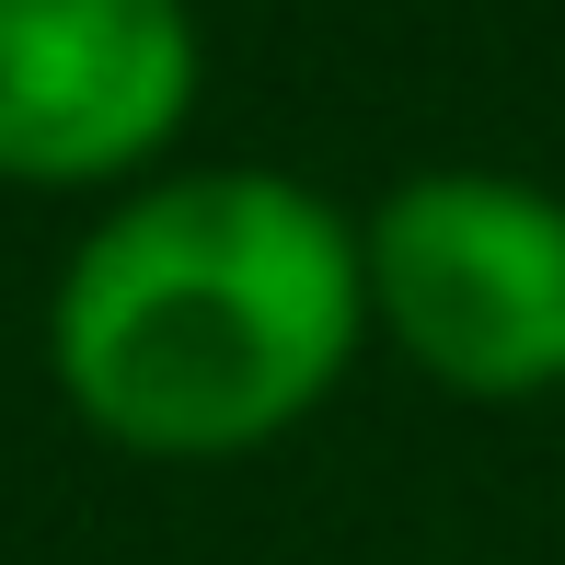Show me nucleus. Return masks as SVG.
Here are the masks:
<instances>
[{
	"label": "nucleus",
	"instance_id": "2",
	"mask_svg": "<svg viewBox=\"0 0 565 565\" xmlns=\"http://www.w3.org/2000/svg\"><path fill=\"white\" fill-rule=\"evenodd\" d=\"M370 323L461 404L565 393V196L520 173H416L358 231Z\"/></svg>",
	"mask_w": 565,
	"mask_h": 565
},
{
	"label": "nucleus",
	"instance_id": "1",
	"mask_svg": "<svg viewBox=\"0 0 565 565\" xmlns=\"http://www.w3.org/2000/svg\"><path fill=\"white\" fill-rule=\"evenodd\" d=\"M370 335L358 231L289 173H173L82 231L46 300V370L139 461L289 439Z\"/></svg>",
	"mask_w": 565,
	"mask_h": 565
},
{
	"label": "nucleus",
	"instance_id": "3",
	"mask_svg": "<svg viewBox=\"0 0 565 565\" xmlns=\"http://www.w3.org/2000/svg\"><path fill=\"white\" fill-rule=\"evenodd\" d=\"M196 105L185 0H0V173L116 185Z\"/></svg>",
	"mask_w": 565,
	"mask_h": 565
}]
</instances>
